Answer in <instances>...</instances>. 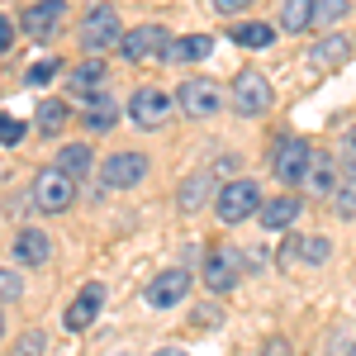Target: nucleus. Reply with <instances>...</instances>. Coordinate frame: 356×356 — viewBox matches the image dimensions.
I'll return each mask as SVG.
<instances>
[{
	"mask_svg": "<svg viewBox=\"0 0 356 356\" xmlns=\"http://www.w3.org/2000/svg\"><path fill=\"white\" fill-rule=\"evenodd\" d=\"M228 105L243 114V119H261V114L275 105V90L266 81V72H257V67H243L233 86H228Z\"/></svg>",
	"mask_w": 356,
	"mask_h": 356,
	"instance_id": "obj_1",
	"label": "nucleus"
},
{
	"mask_svg": "<svg viewBox=\"0 0 356 356\" xmlns=\"http://www.w3.org/2000/svg\"><path fill=\"white\" fill-rule=\"evenodd\" d=\"M257 209H261V186L257 181H228L219 195H214V214H219V223H247L257 219Z\"/></svg>",
	"mask_w": 356,
	"mask_h": 356,
	"instance_id": "obj_2",
	"label": "nucleus"
},
{
	"mask_svg": "<svg viewBox=\"0 0 356 356\" xmlns=\"http://www.w3.org/2000/svg\"><path fill=\"white\" fill-rule=\"evenodd\" d=\"M29 195H33V209H38V214H67L72 200H76V181H72L67 171L48 166V171L33 176V191Z\"/></svg>",
	"mask_w": 356,
	"mask_h": 356,
	"instance_id": "obj_3",
	"label": "nucleus"
},
{
	"mask_svg": "<svg viewBox=\"0 0 356 356\" xmlns=\"http://www.w3.org/2000/svg\"><path fill=\"white\" fill-rule=\"evenodd\" d=\"M309 162H314V143L309 138H280L271 152V171L280 186H304V171H309Z\"/></svg>",
	"mask_w": 356,
	"mask_h": 356,
	"instance_id": "obj_4",
	"label": "nucleus"
},
{
	"mask_svg": "<svg viewBox=\"0 0 356 356\" xmlns=\"http://www.w3.org/2000/svg\"><path fill=\"white\" fill-rule=\"evenodd\" d=\"M223 100H228L223 86L209 81V76H186V81L176 86V105L191 114V119H209V114H219Z\"/></svg>",
	"mask_w": 356,
	"mask_h": 356,
	"instance_id": "obj_5",
	"label": "nucleus"
},
{
	"mask_svg": "<svg viewBox=\"0 0 356 356\" xmlns=\"http://www.w3.org/2000/svg\"><path fill=\"white\" fill-rule=\"evenodd\" d=\"M81 43L90 53H105V48H119V38H124V24H119V10L114 5H95V10H86L81 19Z\"/></svg>",
	"mask_w": 356,
	"mask_h": 356,
	"instance_id": "obj_6",
	"label": "nucleus"
},
{
	"mask_svg": "<svg viewBox=\"0 0 356 356\" xmlns=\"http://www.w3.org/2000/svg\"><path fill=\"white\" fill-rule=\"evenodd\" d=\"M171 110H176V95L162 90V86H138L134 100H129V119L138 129H162L171 119Z\"/></svg>",
	"mask_w": 356,
	"mask_h": 356,
	"instance_id": "obj_7",
	"label": "nucleus"
},
{
	"mask_svg": "<svg viewBox=\"0 0 356 356\" xmlns=\"http://www.w3.org/2000/svg\"><path fill=\"white\" fill-rule=\"evenodd\" d=\"M200 280H204L214 295H228V290L243 280V252H238V247H214V252L204 257V271H200Z\"/></svg>",
	"mask_w": 356,
	"mask_h": 356,
	"instance_id": "obj_8",
	"label": "nucleus"
},
{
	"mask_svg": "<svg viewBox=\"0 0 356 356\" xmlns=\"http://www.w3.org/2000/svg\"><path fill=\"white\" fill-rule=\"evenodd\" d=\"M166 43H171L166 24H138V29H124L119 57H124V62H147V57H162Z\"/></svg>",
	"mask_w": 356,
	"mask_h": 356,
	"instance_id": "obj_9",
	"label": "nucleus"
},
{
	"mask_svg": "<svg viewBox=\"0 0 356 356\" xmlns=\"http://www.w3.org/2000/svg\"><path fill=\"white\" fill-rule=\"evenodd\" d=\"M81 100V129L90 138L110 134L114 124H119V105H114V90H105V86H95V90H86V95H76Z\"/></svg>",
	"mask_w": 356,
	"mask_h": 356,
	"instance_id": "obj_10",
	"label": "nucleus"
},
{
	"mask_svg": "<svg viewBox=\"0 0 356 356\" xmlns=\"http://www.w3.org/2000/svg\"><path fill=\"white\" fill-rule=\"evenodd\" d=\"M147 152H114V157H105L100 162V181L110 186V191H134L138 181L147 176Z\"/></svg>",
	"mask_w": 356,
	"mask_h": 356,
	"instance_id": "obj_11",
	"label": "nucleus"
},
{
	"mask_svg": "<svg viewBox=\"0 0 356 356\" xmlns=\"http://www.w3.org/2000/svg\"><path fill=\"white\" fill-rule=\"evenodd\" d=\"M62 24H67V0H38V5H29L24 19H19V29L33 43H48Z\"/></svg>",
	"mask_w": 356,
	"mask_h": 356,
	"instance_id": "obj_12",
	"label": "nucleus"
},
{
	"mask_svg": "<svg viewBox=\"0 0 356 356\" xmlns=\"http://www.w3.org/2000/svg\"><path fill=\"white\" fill-rule=\"evenodd\" d=\"M191 295V271H181V266H171V271H162L147 290H143V300L152 304V309H176V304Z\"/></svg>",
	"mask_w": 356,
	"mask_h": 356,
	"instance_id": "obj_13",
	"label": "nucleus"
},
{
	"mask_svg": "<svg viewBox=\"0 0 356 356\" xmlns=\"http://www.w3.org/2000/svg\"><path fill=\"white\" fill-rule=\"evenodd\" d=\"M100 304H105V285H100V280H86L81 295L67 304V332H86L90 323H95Z\"/></svg>",
	"mask_w": 356,
	"mask_h": 356,
	"instance_id": "obj_14",
	"label": "nucleus"
},
{
	"mask_svg": "<svg viewBox=\"0 0 356 356\" xmlns=\"http://www.w3.org/2000/svg\"><path fill=\"white\" fill-rule=\"evenodd\" d=\"M337 181H342V171H337V157L332 152H314V162L304 171V195H314V200H328L337 191Z\"/></svg>",
	"mask_w": 356,
	"mask_h": 356,
	"instance_id": "obj_15",
	"label": "nucleus"
},
{
	"mask_svg": "<svg viewBox=\"0 0 356 356\" xmlns=\"http://www.w3.org/2000/svg\"><path fill=\"white\" fill-rule=\"evenodd\" d=\"M53 257V238L43 233V228H19V238H15V261L19 266H43Z\"/></svg>",
	"mask_w": 356,
	"mask_h": 356,
	"instance_id": "obj_16",
	"label": "nucleus"
},
{
	"mask_svg": "<svg viewBox=\"0 0 356 356\" xmlns=\"http://www.w3.org/2000/svg\"><path fill=\"white\" fill-rule=\"evenodd\" d=\"M214 176L209 171H195V176H186L181 181V191H176V204L186 209V214H195V209H204V204H214Z\"/></svg>",
	"mask_w": 356,
	"mask_h": 356,
	"instance_id": "obj_17",
	"label": "nucleus"
},
{
	"mask_svg": "<svg viewBox=\"0 0 356 356\" xmlns=\"http://www.w3.org/2000/svg\"><path fill=\"white\" fill-rule=\"evenodd\" d=\"M332 257V243L328 238H290V247H285V266H323Z\"/></svg>",
	"mask_w": 356,
	"mask_h": 356,
	"instance_id": "obj_18",
	"label": "nucleus"
},
{
	"mask_svg": "<svg viewBox=\"0 0 356 356\" xmlns=\"http://www.w3.org/2000/svg\"><path fill=\"white\" fill-rule=\"evenodd\" d=\"M309 57H314L318 72H337V67H347V57H352V38H347V33H328V38L314 43Z\"/></svg>",
	"mask_w": 356,
	"mask_h": 356,
	"instance_id": "obj_19",
	"label": "nucleus"
},
{
	"mask_svg": "<svg viewBox=\"0 0 356 356\" xmlns=\"http://www.w3.org/2000/svg\"><path fill=\"white\" fill-rule=\"evenodd\" d=\"M300 200H295V195H280V200H266V204H261V209H257V219H261V228H266V233H280V228H290V223L300 219Z\"/></svg>",
	"mask_w": 356,
	"mask_h": 356,
	"instance_id": "obj_20",
	"label": "nucleus"
},
{
	"mask_svg": "<svg viewBox=\"0 0 356 356\" xmlns=\"http://www.w3.org/2000/svg\"><path fill=\"white\" fill-rule=\"evenodd\" d=\"M209 53H214V38L209 33H186V38H171L166 43L162 62H204Z\"/></svg>",
	"mask_w": 356,
	"mask_h": 356,
	"instance_id": "obj_21",
	"label": "nucleus"
},
{
	"mask_svg": "<svg viewBox=\"0 0 356 356\" xmlns=\"http://www.w3.org/2000/svg\"><path fill=\"white\" fill-rule=\"evenodd\" d=\"M90 162H95V152H90V143H67L62 152H57V171H67L72 181H81L86 171H90Z\"/></svg>",
	"mask_w": 356,
	"mask_h": 356,
	"instance_id": "obj_22",
	"label": "nucleus"
},
{
	"mask_svg": "<svg viewBox=\"0 0 356 356\" xmlns=\"http://www.w3.org/2000/svg\"><path fill=\"white\" fill-rule=\"evenodd\" d=\"M67 105L62 100H38V114H33V129H38V138H57L62 129H67Z\"/></svg>",
	"mask_w": 356,
	"mask_h": 356,
	"instance_id": "obj_23",
	"label": "nucleus"
},
{
	"mask_svg": "<svg viewBox=\"0 0 356 356\" xmlns=\"http://www.w3.org/2000/svg\"><path fill=\"white\" fill-rule=\"evenodd\" d=\"M314 24V0H280V33H304Z\"/></svg>",
	"mask_w": 356,
	"mask_h": 356,
	"instance_id": "obj_24",
	"label": "nucleus"
},
{
	"mask_svg": "<svg viewBox=\"0 0 356 356\" xmlns=\"http://www.w3.org/2000/svg\"><path fill=\"white\" fill-rule=\"evenodd\" d=\"M105 57H86L81 67H72V76H67V86L76 90V95H86V90H95V86H105Z\"/></svg>",
	"mask_w": 356,
	"mask_h": 356,
	"instance_id": "obj_25",
	"label": "nucleus"
},
{
	"mask_svg": "<svg viewBox=\"0 0 356 356\" xmlns=\"http://www.w3.org/2000/svg\"><path fill=\"white\" fill-rule=\"evenodd\" d=\"M275 33H280L275 24H257L252 19V24H233V43H243V48H271Z\"/></svg>",
	"mask_w": 356,
	"mask_h": 356,
	"instance_id": "obj_26",
	"label": "nucleus"
},
{
	"mask_svg": "<svg viewBox=\"0 0 356 356\" xmlns=\"http://www.w3.org/2000/svg\"><path fill=\"white\" fill-rule=\"evenodd\" d=\"M328 200H332V214H337L342 223H352L356 219V176H342Z\"/></svg>",
	"mask_w": 356,
	"mask_h": 356,
	"instance_id": "obj_27",
	"label": "nucleus"
},
{
	"mask_svg": "<svg viewBox=\"0 0 356 356\" xmlns=\"http://www.w3.org/2000/svg\"><path fill=\"white\" fill-rule=\"evenodd\" d=\"M347 15H352V0H314V24L337 29Z\"/></svg>",
	"mask_w": 356,
	"mask_h": 356,
	"instance_id": "obj_28",
	"label": "nucleus"
},
{
	"mask_svg": "<svg viewBox=\"0 0 356 356\" xmlns=\"http://www.w3.org/2000/svg\"><path fill=\"white\" fill-rule=\"evenodd\" d=\"M53 76H57V57H43V62H33V67L24 72V86L29 90H43Z\"/></svg>",
	"mask_w": 356,
	"mask_h": 356,
	"instance_id": "obj_29",
	"label": "nucleus"
},
{
	"mask_svg": "<svg viewBox=\"0 0 356 356\" xmlns=\"http://www.w3.org/2000/svg\"><path fill=\"white\" fill-rule=\"evenodd\" d=\"M43 352H48V337H43L38 328H29L24 337L15 342V356H43Z\"/></svg>",
	"mask_w": 356,
	"mask_h": 356,
	"instance_id": "obj_30",
	"label": "nucleus"
},
{
	"mask_svg": "<svg viewBox=\"0 0 356 356\" xmlns=\"http://www.w3.org/2000/svg\"><path fill=\"white\" fill-rule=\"evenodd\" d=\"M24 134H29V124L24 119H10V114H0V143H24Z\"/></svg>",
	"mask_w": 356,
	"mask_h": 356,
	"instance_id": "obj_31",
	"label": "nucleus"
},
{
	"mask_svg": "<svg viewBox=\"0 0 356 356\" xmlns=\"http://www.w3.org/2000/svg\"><path fill=\"white\" fill-rule=\"evenodd\" d=\"M24 295V280H19V271H0V304H15Z\"/></svg>",
	"mask_w": 356,
	"mask_h": 356,
	"instance_id": "obj_32",
	"label": "nucleus"
},
{
	"mask_svg": "<svg viewBox=\"0 0 356 356\" xmlns=\"http://www.w3.org/2000/svg\"><path fill=\"white\" fill-rule=\"evenodd\" d=\"M337 171H342V176H356V129L347 134L342 152H337Z\"/></svg>",
	"mask_w": 356,
	"mask_h": 356,
	"instance_id": "obj_33",
	"label": "nucleus"
},
{
	"mask_svg": "<svg viewBox=\"0 0 356 356\" xmlns=\"http://www.w3.org/2000/svg\"><path fill=\"white\" fill-rule=\"evenodd\" d=\"M261 356H290V342H285V337H271V342L261 347Z\"/></svg>",
	"mask_w": 356,
	"mask_h": 356,
	"instance_id": "obj_34",
	"label": "nucleus"
},
{
	"mask_svg": "<svg viewBox=\"0 0 356 356\" xmlns=\"http://www.w3.org/2000/svg\"><path fill=\"white\" fill-rule=\"evenodd\" d=\"M247 5H252V0H214L219 15H238V10H247Z\"/></svg>",
	"mask_w": 356,
	"mask_h": 356,
	"instance_id": "obj_35",
	"label": "nucleus"
},
{
	"mask_svg": "<svg viewBox=\"0 0 356 356\" xmlns=\"http://www.w3.org/2000/svg\"><path fill=\"white\" fill-rule=\"evenodd\" d=\"M10 38H15V24H10V19H5V15H0V53H5V48H10Z\"/></svg>",
	"mask_w": 356,
	"mask_h": 356,
	"instance_id": "obj_36",
	"label": "nucleus"
},
{
	"mask_svg": "<svg viewBox=\"0 0 356 356\" xmlns=\"http://www.w3.org/2000/svg\"><path fill=\"white\" fill-rule=\"evenodd\" d=\"M152 356H191V352H186V347H157Z\"/></svg>",
	"mask_w": 356,
	"mask_h": 356,
	"instance_id": "obj_37",
	"label": "nucleus"
},
{
	"mask_svg": "<svg viewBox=\"0 0 356 356\" xmlns=\"http://www.w3.org/2000/svg\"><path fill=\"white\" fill-rule=\"evenodd\" d=\"M0 337H5V309H0Z\"/></svg>",
	"mask_w": 356,
	"mask_h": 356,
	"instance_id": "obj_38",
	"label": "nucleus"
},
{
	"mask_svg": "<svg viewBox=\"0 0 356 356\" xmlns=\"http://www.w3.org/2000/svg\"><path fill=\"white\" fill-rule=\"evenodd\" d=\"M347 356H356V342H352V347H347Z\"/></svg>",
	"mask_w": 356,
	"mask_h": 356,
	"instance_id": "obj_39",
	"label": "nucleus"
}]
</instances>
